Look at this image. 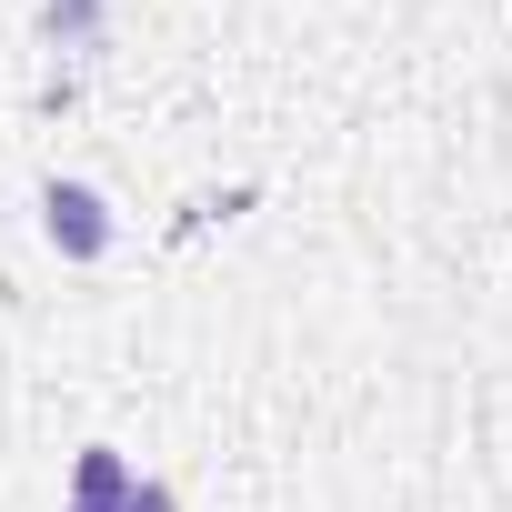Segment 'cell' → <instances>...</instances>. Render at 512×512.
<instances>
[{
	"instance_id": "cell-1",
	"label": "cell",
	"mask_w": 512,
	"mask_h": 512,
	"mask_svg": "<svg viewBox=\"0 0 512 512\" xmlns=\"http://www.w3.org/2000/svg\"><path fill=\"white\" fill-rule=\"evenodd\" d=\"M41 221H51V241L71 251V262H101V251H111V211H101L91 181H51L41 191Z\"/></svg>"
},
{
	"instance_id": "cell-3",
	"label": "cell",
	"mask_w": 512,
	"mask_h": 512,
	"mask_svg": "<svg viewBox=\"0 0 512 512\" xmlns=\"http://www.w3.org/2000/svg\"><path fill=\"white\" fill-rule=\"evenodd\" d=\"M101 31V0H51V41H91Z\"/></svg>"
},
{
	"instance_id": "cell-4",
	"label": "cell",
	"mask_w": 512,
	"mask_h": 512,
	"mask_svg": "<svg viewBox=\"0 0 512 512\" xmlns=\"http://www.w3.org/2000/svg\"><path fill=\"white\" fill-rule=\"evenodd\" d=\"M121 512H181V492H171V482H131V502H121Z\"/></svg>"
},
{
	"instance_id": "cell-2",
	"label": "cell",
	"mask_w": 512,
	"mask_h": 512,
	"mask_svg": "<svg viewBox=\"0 0 512 512\" xmlns=\"http://www.w3.org/2000/svg\"><path fill=\"white\" fill-rule=\"evenodd\" d=\"M131 482H141V472H131V462H121V452L101 442V452H81V482H71V512H121V502H131Z\"/></svg>"
}]
</instances>
